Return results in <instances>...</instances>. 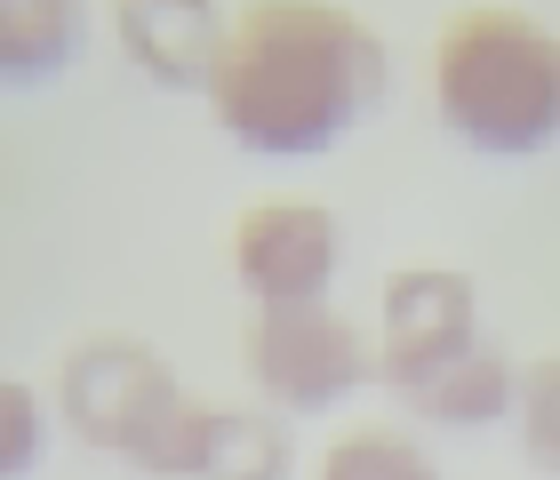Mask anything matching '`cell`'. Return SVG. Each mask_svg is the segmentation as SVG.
Instances as JSON below:
<instances>
[{"label": "cell", "mask_w": 560, "mask_h": 480, "mask_svg": "<svg viewBox=\"0 0 560 480\" xmlns=\"http://www.w3.org/2000/svg\"><path fill=\"white\" fill-rule=\"evenodd\" d=\"M393 89V57L337 0H257L233 16L209 113L241 153L313 161L361 129Z\"/></svg>", "instance_id": "6da1fadb"}, {"label": "cell", "mask_w": 560, "mask_h": 480, "mask_svg": "<svg viewBox=\"0 0 560 480\" xmlns=\"http://www.w3.org/2000/svg\"><path fill=\"white\" fill-rule=\"evenodd\" d=\"M432 113L489 161L560 144V33L521 9H456L432 33Z\"/></svg>", "instance_id": "7a4b0ae2"}, {"label": "cell", "mask_w": 560, "mask_h": 480, "mask_svg": "<svg viewBox=\"0 0 560 480\" xmlns=\"http://www.w3.org/2000/svg\"><path fill=\"white\" fill-rule=\"evenodd\" d=\"M57 409L72 424V441L96 457H120L152 480H176L192 441L200 400L176 385V368L137 337H89L65 352L57 368Z\"/></svg>", "instance_id": "3957f363"}, {"label": "cell", "mask_w": 560, "mask_h": 480, "mask_svg": "<svg viewBox=\"0 0 560 480\" xmlns=\"http://www.w3.org/2000/svg\"><path fill=\"white\" fill-rule=\"evenodd\" d=\"M241 368L272 417H328L376 385V337L337 305H265L241 328Z\"/></svg>", "instance_id": "277c9868"}, {"label": "cell", "mask_w": 560, "mask_h": 480, "mask_svg": "<svg viewBox=\"0 0 560 480\" xmlns=\"http://www.w3.org/2000/svg\"><path fill=\"white\" fill-rule=\"evenodd\" d=\"M345 272V224L313 192H265L233 224V281L248 313L265 305H328Z\"/></svg>", "instance_id": "5b68a950"}, {"label": "cell", "mask_w": 560, "mask_h": 480, "mask_svg": "<svg viewBox=\"0 0 560 480\" xmlns=\"http://www.w3.org/2000/svg\"><path fill=\"white\" fill-rule=\"evenodd\" d=\"M480 344V289L456 265H400L376 296V385L424 393Z\"/></svg>", "instance_id": "8992f818"}, {"label": "cell", "mask_w": 560, "mask_h": 480, "mask_svg": "<svg viewBox=\"0 0 560 480\" xmlns=\"http://www.w3.org/2000/svg\"><path fill=\"white\" fill-rule=\"evenodd\" d=\"M113 16V40L152 89H176V96H209L217 81V57L233 40V16L224 0H105Z\"/></svg>", "instance_id": "52a82bcc"}, {"label": "cell", "mask_w": 560, "mask_h": 480, "mask_svg": "<svg viewBox=\"0 0 560 480\" xmlns=\"http://www.w3.org/2000/svg\"><path fill=\"white\" fill-rule=\"evenodd\" d=\"M176 480H296L289 417H272V409H209V400H200Z\"/></svg>", "instance_id": "ba28073f"}, {"label": "cell", "mask_w": 560, "mask_h": 480, "mask_svg": "<svg viewBox=\"0 0 560 480\" xmlns=\"http://www.w3.org/2000/svg\"><path fill=\"white\" fill-rule=\"evenodd\" d=\"M89 0H0V81L40 89L81 57Z\"/></svg>", "instance_id": "9c48e42d"}, {"label": "cell", "mask_w": 560, "mask_h": 480, "mask_svg": "<svg viewBox=\"0 0 560 480\" xmlns=\"http://www.w3.org/2000/svg\"><path fill=\"white\" fill-rule=\"evenodd\" d=\"M513 400H521V368L504 361V352L480 337L456 368H441L424 393H409V409L424 424H441V433H480V424H504L513 417Z\"/></svg>", "instance_id": "30bf717a"}, {"label": "cell", "mask_w": 560, "mask_h": 480, "mask_svg": "<svg viewBox=\"0 0 560 480\" xmlns=\"http://www.w3.org/2000/svg\"><path fill=\"white\" fill-rule=\"evenodd\" d=\"M313 480H441V465L424 441L393 433V424H352L345 441H328Z\"/></svg>", "instance_id": "8fae6325"}, {"label": "cell", "mask_w": 560, "mask_h": 480, "mask_svg": "<svg viewBox=\"0 0 560 480\" xmlns=\"http://www.w3.org/2000/svg\"><path fill=\"white\" fill-rule=\"evenodd\" d=\"M513 424H521V457L560 480V352L521 368V400H513Z\"/></svg>", "instance_id": "7c38bea8"}, {"label": "cell", "mask_w": 560, "mask_h": 480, "mask_svg": "<svg viewBox=\"0 0 560 480\" xmlns=\"http://www.w3.org/2000/svg\"><path fill=\"white\" fill-rule=\"evenodd\" d=\"M48 448V417H40V393L24 376H0V480H24Z\"/></svg>", "instance_id": "4fadbf2b"}]
</instances>
